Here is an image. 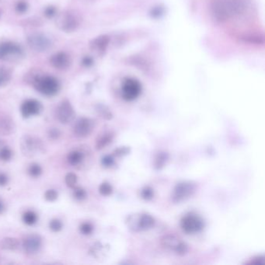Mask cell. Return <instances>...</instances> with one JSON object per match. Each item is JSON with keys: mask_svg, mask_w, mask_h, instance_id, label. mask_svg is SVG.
<instances>
[{"mask_svg": "<svg viewBox=\"0 0 265 265\" xmlns=\"http://www.w3.org/2000/svg\"><path fill=\"white\" fill-rule=\"evenodd\" d=\"M246 0H212L211 11L216 21H228L246 10Z\"/></svg>", "mask_w": 265, "mask_h": 265, "instance_id": "6da1fadb", "label": "cell"}, {"mask_svg": "<svg viewBox=\"0 0 265 265\" xmlns=\"http://www.w3.org/2000/svg\"><path fill=\"white\" fill-rule=\"evenodd\" d=\"M126 223L130 230L137 233L152 229L155 225V220L147 213H135L128 216Z\"/></svg>", "mask_w": 265, "mask_h": 265, "instance_id": "7a4b0ae2", "label": "cell"}, {"mask_svg": "<svg viewBox=\"0 0 265 265\" xmlns=\"http://www.w3.org/2000/svg\"><path fill=\"white\" fill-rule=\"evenodd\" d=\"M34 88L47 97L55 96L60 89L59 81L53 76H45L38 77L33 82Z\"/></svg>", "mask_w": 265, "mask_h": 265, "instance_id": "3957f363", "label": "cell"}, {"mask_svg": "<svg viewBox=\"0 0 265 265\" xmlns=\"http://www.w3.org/2000/svg\"><path fill=\"white\" fill-rule=\"evenodd\" d=\"M180 226L182 230L187 234H195L204 229L205 222L201 216L191 212L181 219Z\"/></svg>", "mask_w": 265, "mask_h": 265, "instance_id": "277c9868", "label": "cell"}, {"mask_svg": "<svg viewBox=\"0 0 265 265\" xmlns=\"http://www.w3.org/2000/svg\"><path fill=\"white\" fill-rule=\"evenodd\" d=\"M80 18L75 12L66 11L58 17V27L65 32H72L79 27Z\"/></svg>", "mask_w": 265, "mask_h": 265, "instance_id": "5b68a950", "label": "cell"}, {"mask_svg": "<svg viewBox=\"0 0 265 265\" xmlns=\"http://www.w3.org/2000/svg\"><path fill=\"white\" fill-rule=\"evenodd\" d=\"M197 186L191 181L180 182L174 190L172 199L175 203L181 202L192 198L196 192Z\"/></svg>", "mask_w": 265, "mask_h": 265, "instance_id": "8992f818", "label": "cell"}, {"mask_svg": "<svg viewBox=\"0 0 265 265\" xmlns=\"http://www.w3.org/2000/svg\"><path fill=\"white\" fill-rule=\"evenodd\" d=\"M21 150L23 155L28 157L34 156L37 153L43 151L44 145L42 141L36 137L26 134L21 140Z\"/></svg>", "mask_w": 265, "mask_h": 265, "instance_id": "52a82bcc", "label": "cell"}, {"mask_svg": "<svg viewBox=\"0 0 265 265\" xmlns=\"http://www.w3.org/2000/svg\"><path fill=\"white\" fill-rule=\"evenodd\" d=\"M161 244L164 248L175 252L177 255H184L188 251V245L175 235L164 236L161 239Z\"/></svg>", "mask_w": 265, "mask_h": 265, "instance_id": "ba28073f", "label": "cell"}, {"mask_svg": "<svg viewBox=\"0 0 265 265\" xmlns=\"http://www.w3.org/2000/svg\"><path fill=\"white\" fill-rule=\"evenodd\" d=\"M23 55V50L21 46L14 42L0 43V59L14 61L21 58Z\"/></svg>", "mask_w": 265, "mask_h": 265, "instance_id": "9c48e42d", "label": "cell"}, {"mask_svg": "<svg viewBox=\"0 0 265 265\" xmlns=\"http://www.w3.org/2000/svg\"><path fill=\"white\" fill-rule=\"evenodd\" d=\"M95 122L93 119L88 118H81L78 119L74 125V134L79 138H86L93 132Z\"/></svg>", "mask_w": 265, "mask_h": 265, "instance_id": "30bf717a", "label": "cell"}, {"mask_svg": "<svg viewBox=\"0 0 265 265\" xmlns=\"http://www.w3.org/2000/svg\"><path fill=\"white\" fill-rule=\"evenodd\" d=\"M142 86L139 82L133 79H128L122 87V94L126 101H134L140 95Z\"/></svg>", "mask_w": 265, "mask_h": 265, "instance_id": "8fae6325", "label": "cell"}, {"mask_svg": "<svg viewBox=\"0 0 265 265\" xmlns=\"http://www.w3.org/2000/svg\"><path fill=\"white\" fill-rule=\"evenodd\" d=\"M27 43L32 49L37 51H46L51 46V41L42 34H31L27 38Z\"/></svg>", "mask_w": 265, "mask_h": 265, "instance_id": "7c38bea8", "label": "cell"}, {"mask_svg": "<svg viewBox=\"0 0 265 265\" xmlns=\"http://www.w3.org/2000/svg\"><path fill=\"white\" fill-rule=\"evenodd\" d=\"M56 114L61 123L68 124L73 120L75 111L71 103L68 100H64L58 106Z\"/></svg>", "mask_w": 265, "mask_h": 265, "instance_id": "4fadbf2b", "label": "cell"}, {"mask_svg": "<svg viewBox=\"0 0 265 265\" xmlns=\"http://www.w3.org/2000/svg\"><path fill=\"white\" fill-rule=\"evenodd\" d=\"M21 111L23 118H29L32 116L39 115L42 111V105L37 100L29 99L21 105Z\"/></svg>", "mask_w": 265, "mask_h": 265, "instance_id": "5bb4252c", "label": "cell"}, {"mask_svg": "<svg viewBox=\"0 0 265 265\" xmlns=\"http://www.w3.org/2000/svg\"><path fill=\"white\" fill-rule=\"evenodd\" d=\"M42 244V239L38 234L27 236L23 241V250L28 254H36L40 250Z\"/></svg>", "mask_w": 265, "mask_h": 265, "instance_id": "9a60e30c", "label": "cell"}, {"mask_svg": "<svg viewBox=\"0 0 265 265\" xmlns=\"http://www.w3.org/2000/svg\"><path fill=\"white\" fill-rule=\"evenodd\" d=\"M50 63L54 68L59 70H66L70 66V56L65 52H58L51 56Z\"/></svg>", "mask_w": 265, "mask_h": 265, "instance_id": "2e32d148", "label": "cell"}, {"mask_svg": "<svg viewBox=\"0 0 265 265\" xmlns=\"http://www.w3.org/2000/svg\"><path fill=\"white\" fill-rule=\"evenodd\" d=\"M16 130V125L14 120L7 114H0V134L10 135Z\"/></svg>", "mask_w": 265, "mask_h": 265, "instance_id": "e0dca14e", "label": "cell"}, {"mask_svg": "<svg viewBox=\"0 0 265 265\" xmlns=\"http://www.w3.org/2000/svg\"><path fill=\"white\" fill-rule=\"evenodd\" d=\"M84 157H85V155H84V152L80 151V150H73L68 154L67 160L72 167H77L83 163Z\"/></svg>", "mask_w": 265, "mask_h": 265, "instance_id": "ac0fdd59", "label": "cell"}, {"mask_svg": "<svg viewBox=\"0 0 265 265\" xmlns=\"http://www.w3.org/2000/svg\"><path fill=\"white\" fill-rule=\"evenodd\" d=\"M20 242L17 238L14 237H6L2 239L0 243V247L3 250H10L14 251L19 248Z\"/></svg>", "mask_w": 265, "mask_h": 265, "instance_id": "d6986e66", "label": "cell"}, {"mask_svg": "<svg viewBox=\"0 0 265 265\" xmlns=\"http://www.w3.org/2000/svg\"><path fill=\"white\" fill-rule=\"evenodd\" d=\"M108 39L107 37L101 36L99 38H96L91 43V47L93 51H103L106 48L107 45H108Z\"/></svg>", "mask_w": 265, "mask_h": 265, "instance_id": "ffe728a7", "label": "cell"}, {"mask_svg": "<svg viewBox=\"0 0 265 265\" xmlns=\"http://www.w3.org/2000/svg\"><path fill=\"white\" fill-rule=\"evenodd\" d=\"M112 140H113V135L110 133H104L97 138L96 149L98 150H102L108 145L110 144Z\"/></svg>", "mask_w": 265, "mask_h": 265, "instance_id": "44dd1931", "label": "cell"}, {"mask_svg": "<svg viewBox=\"0 0 265 265\" xmlns=\"http://www.w3.org/2000/svg\"><path fill=\"white\" fill-rule=\"evenodd\" d=\"M23 223L29 226L35 225L38 222V216L34 211L28 210L25 212L22 216Z\"/></svg>", "mask_w": 265, "mask_h": 265, "instance_id": "7402d4cb", "label": "cell"}, {"mask_svg": "<svg viewBox=\"0 0 265 265\" xmlns=\"http://www.w3.org/2000/svg\"><path fill=\"white\" fill-rule=\"evenodd\" d=\"M27 172H28V175L31 177L38 178L42 175L43 171H42V168L40 165L37 163H33L29 166L28 169H27Z\"/></svg>", "mask_w": 265, "mask_h": 265, "instance_id": "603a6c76", "label": "cell"}, {"mask_svg": "<svg viewBox=\"0 0 265 265\" xmlns=\"http://www.w3.org/2000/svg\"><path fill=\"white\" fill-rule=\"evenodd\" d=\"M13 151L8 146H2L0 148V159L3 162L10 161L13 157Z\"/></svg>", "mask_w": 265, "mask_h": 265, "instance_id": "cb8c5ba5", "label": "cell"}, {"mask_svg": "<svg viewBox=\"0 0 265 265\" xmlns=\"http://www.w3.org/2000/svg\"><path fill=\"white\" fill-rule=\"evenodd\" d=\"M72 195H73L74 199L77 200V201H84L87 199L88 194H87L85 189L81 188V187H76V186L75 188H73Z\"/></svg>", "mask_w": 265, "mask_h": 265, "instance_id": "d4e9b609", "label": "cell"}, {"mask_svg": "<svg viewBox=\"0 0 265 265\" xmlns=\"http://www.w3.org/2000/svg\"><path fill=\"white\" fill-rule=\"evenodd\" d=\"M78 177L77 175L74 173H68L66 175V177H65V182H66V184L67 187L70 188H75L77 184Z\"/></svg>", "mask_w": 265, "mask_h": 265, "instance_id": "484cf974", "label": "cell"}, {"mask_svg": "<svg viewBox=\"0 0 265 265\" xmlns=\"http://www.w3.org/2000/svg\"><path fill=\"white\" fill-rule=\"evenodd\" d=\"M79 229H80V233L84 236L91 235L94 230L93 224L88 222V221L80 224Z\"/></svg>", "mask_w": 265, "mask_h": 265, "instance_id": "4316f807", "label": "cell"}, {"mask_svg": "<svg viewBox=\"0 0 265 265\" xmlns=\"http://www.w3.org/2000/svg\"><path fill=\"white\" fill-rule=\"evenodd\" d=\"M49 229L53 233H59L63 229V221L59 219H53L49 221Z\"/></svg>", "mask_w": 265, "mask_h": 265, "instance_id": "83f0119b", "label": "cell"}, {"mask_svg": "<svg viewBox=\"0 0 265 265\" xmlns=\"http://www.w3.org/2000/svg\"><path fill=\"white\" fill-rule=\"evenodd\" d=\"M168 159V154L166 153H160L158 154L157 157L155 158V167L158 170L164 167L165 163Z\"/></svg>", "mask_w": 265, "mask_h": 265, "instance_id": "f1b7e54d", "label": "cell"}, {"mask_svg": "<svg viewBox=\"0 0 265 265\" xmlns=\"http://www.w3.org/2000/svg\"><path fill=\"white\" fill-rule=\"evenodd\" d=\"M99 192L103 196H109L113 193V188H112L111 184H109L108 182H104L99 187Z\"/></svg>", "mask_w": 265, "mask_h": 265, "instance_id": "f546056e", "label": "cell"}, {"mask_svg": "<svg viewBox=\"0 0 265 265\" xmlns=\"http://www.w3.org/2000/svg\"><path fill=\"white\" fill-rule=\"evenodd\" d=\"M58 197H59V193L55 189L47 190L45 193H44V199H45L46 201H50V202L56 201Z\"/></svg>", "mask_w": 265, "mask_h": 265, "instance_id": "4dcf8cb0", "label": "cell"}, {"mask_svg": "<svg viewBox=\"0 0 265 265\" xmlns=\"http://www.w3.org/2000/svg\"><path fill=\"white\" fill-rule=\"evenodd\" d=\"M141 195H142V199H145V200H147V201L151 200L154 196V190L152 189L150 187H146V188L142 190Z\"/></svg>", "mask_w": 265, "mask_h": 265, "instance_id": "1f68e13d", "label": "cell"}, {"mask_svg": "<svg viewBox=\"0 0 265 265\" xmlns=\"http://www.w3.org/2000/svg\"><path fill=\"white\" fill-rule=\"evenodd\" d=\"M47 136H48V138L51 140H58L59 137L61 136V132L59 131V129H56V128H51V129L48 130Z\"/></svg>", "mask_w": 265, "mask_h": 265, "instance_id": "d6a6232c", "label": "cell"}, {"mask_svg": "<svg viewBox=\"0 0 265 265\" xmlns=\"http://www.w3.org/2000/svg\"><path fill=\"white\" fill-rule=\"evenodd\" d=\"M129 152H130V148L121 146V147L118 148L117 150H114V155L119 157V156L127 155L129 154Z\"/></svg>", "mask_w": 265, "mask_h": 265, "instance_id": "836d02e7", "label": "cell"}, {"mask_svg": "<svg viewBox=\"0 0 265 265\" xmlns=\"http://www.w3.org/2000/svg\"><path fill=\"white\" fill-rule=\"evenodd\" d=\"M101 163H102V165L104 167L108 168V167H112L114 165V160L110 155H105L104 157H103Z\"/></svg>", "mask_w": 265, "mask_h": 265, "instance_id": "e575fe53", "label": "cell"}, {"mask_svg": "<svg viewBox=\"0 0 265 265\" xmlns=\"http://www.w3.org/2000/svg\"><path fill=\"white\" fill-rule=\"evenodd\" d=\"M27 10V3L24 1H20L16 6V10L20 14H23Z\"/></svg>", "mask_w": 265, "mask_h": 265, "instance_id": "d590c367", "label": "cell"}, {"mask_svg": "<svg viewBox=\"0 0 265 265\" xmlns=\"http://www.w3.org/2000/svg\"><path fill=\"white\" fill-rule=\"evenodd\" d=\"M10 75L6 71H0V86L6 84L10 80Z\"/></svg>", "mask_w": 265, "mask_h": 265, "instance_id": "8d00e7d4", "label": "cell"}, {"mask_svg": "<svg viewBox=\"0 0 265 265\" xmlns=\"http://www.w3.org/2000/svg\"><path fill=\"white\" fill-rule=\"evenodd\" d=\"M9 183V177L5 173L0 172V187H5Z\"/></svg>", "mask_w": 265, "mask_h": 265, "instance_id": "74e56055", "label": "cell"}, {"mask_svg": "<svg viewBox=\"0 0 265 265\" xmlns=\"http://www.w3.org/2000/svg\"><path fill=\"white\" fill-rule=\"evenodd\" d=\"M250 265H264L265 264V258L263 256H258L257 258H254L247 262Z\"/></svg>", "mask_w": 265, "mask_h": 265, "instance_id": "f35d334b", "label": "cell"}, {"mask_svg": "<svg viewBox=\"0 0 265 265\" xmlns=\"http://www.w3.org/2000/svg\"><path fill=\"white\" fill-rule=\"evenodd\" d=\"M55 13H56V9H55L54 6H48V7L46 8L45 10H44V15H45L46 17H48V18L55 16Z\"/></svg>", "mask_w": 265, "mask_h": 265, "instance_id": "ab89813d", "label": "cell"}, {"mask_svg": "<svg viewBox=\"0 0 265 265\" xmlns=\"http://www.w3.org/2000/svg\"><path fill=\"white\" fill-rule=\"evenodd\" d=\"M99 113H100V115L102 116L103 118H106V119H109L110 118V112L108 111L107 110H104L103 108H98Z\"/></svg>", "mask_w": 265, "mask_h": 265, "instance_id": "60d3db41", "label": "cell"}, {"mask_svg": "<svg viewBox=\"0 0 265 265\" xmlns=\"http://www.w3.org/2000/svg\"><path fill=\"white\" fill-rule=\"evenodd\" d=\"M92 63H93V61H92V59L89 57L84 58V60H83V64H84V66H90V65L92 64Z\"/></svg>", "mask_w": 265, "mask_h": 265, "instance_id": "b9f144b4", "label": "cell"}, {"mask_svg": "<svg viewBox=\"0 0 265 265\" xmlns=\"http://www.w3.org/2000/svg\"><path fill=\"white\" fill-rule=\"evenodd\" d=\"M5 210H6V207L4 205L3 201L0 199V215H2L5 212Z\"/></svg>", "mask_w": 265, "mask_h": 265, "instance_id": "7bdbcfd3", "label": "cell"}, {"mask_svg": "<svg viewBox=\"0 0 265 265\" xmlns=\"http://www.w3.org/2000/svg\"><path fill=\"white\" fill-rule=\"evenodd\" d=\"M2 146V140H0V148Z\"/></svg>", "mask_w": 265, "mask_h": 265, "instance_id": "ee69618b", "label": "cell"}, {"mask_svg": "<svg viewBox=\"0 0 265 265\" xmlns=\"http://www.w3.org/2000/svg\"><path fill=\"white\" fill-rule=\"evenodd\" d=\"M1 14H1V11H0V17H1Z\"/></svg>", "mask_w": 265, "mask_h": 265, "instance_id": "f6af8a7d", "label": "cell"}]
</instances>
